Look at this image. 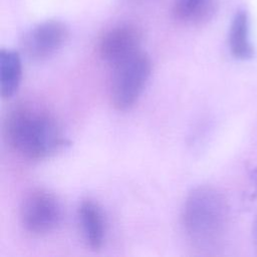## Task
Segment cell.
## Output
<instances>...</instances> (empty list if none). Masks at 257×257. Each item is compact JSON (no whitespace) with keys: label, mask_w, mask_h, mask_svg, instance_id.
I'll use <instances>...</instances> for the list:
<instances>
[{"label":"cell","mask_w":257,"mask_h":257,"mask_svg":"<svg viewBox=\"0 0 257 257\" xmlns=\"http://www.w3.org/2000/svg\"><path fill=\"white\" fill-rule=\"evenodd\" d=\"M68 38L66 25L58 20H46L31 28L21 42L22 51L32 60H43L58 51Z\"/></svg>","instance_id":"obj_5"},{"label":"cell","mask_w":257,"mask_h":257,"mask_svg":"<svg viewBox=\"0 0 257 257\" xmlns=\"http://www.w3.org/2000/svg\"><path fill=\"white\" fill-rule=\"evenodd\" d=\"M78 217L86 244L94 251L99 250L105 239V221L97 203L83 200L78 208Z\"/></svg>","instance_id":"obj_7"},{"label":"cell","mask_w":257,"mask_h":257,"mask_svg":"<svg viewBox=\"0 0 257 257\" xmlns=\"http://www.w3.org/2000/svg\"><path fill=\"white\" fill-rule=\"evenodd\" d=\"M3 134L7 144L29 160L49 158L67 143L62 130L47 110L32 103H20L5 116Z\"/></svg>","instance_id":"obj_1"},{"label":"cell","mask_w":257,"mask_h":257,"mask_svg":"<svg viewBox=\"0 0 257 257\" xmlns=\"http://www.w3.org/2000/svg\"><path fill=\"white\" fill-rule=\"evenodd\" d=\"M22 75L21 58L17 51L0 50V89L3 98H10L18 89Z\"/></svg>","instance_id":"obj_8"},{"label":"cell","mask_w":257,"mask_h":257,"mask_svg":"<svg viewBox=\"0 0 257 257\" xmlns=\"http://www.w3.org/2000/svg\"><path fill=\"white\" fill-rule=\"evenodd\" d=\"M229 47L232 55L238 59H248L253 55L249 38V20L246 11L238 10L229 29Z\"/></svg>","instance_id":"obj_9"},{"label":"cell","mask_w":257,"mask_h":257,"mask_svg":"<svg viewBox=\"0 0 257 257\" xmlns=\"http://www.w3.org/2000/svg\"><path fill=\"white\" fill-rule=\"evenodd\" d=\"M208 3L209 0H176L174 14L181 20H198L206 14Z\"/></svg>","instance_id":"obj_10"},{"label":"cell","mask_w":257,"mask_h":257,"mask_svg":"<svg viewBox=\"0 0 257 257\" xmlns=\"http://www.w3.org/2000/svg\"><path fill=\"white\" fill-rule=\"evenodd\" d=\"M182 222L192 246L204 253L222 247L229 225V207L224 196L208 186L190 192L183 208Z\"/></svg>","instance_id":"obj_2"},{"label":"cell","mask_w":257,"mask_h":257,"mask_svg":"<svg viewBox=\"0 0 257 257\" xmlns=\"http://www.w3.org/2000/svg\"><path fill=\"white\" fill-rule=\"evenodd\" d=\"M61 218L60 202L55 195L46 190H33L21 203V224L32 235L41 236L51 233L59 225Z\"/></svg>","instance_id":"obj_4"},{"label":"cell","mask_w":257,"mask_h":257,"mask_svg":"<svg viewBox=\"0 0 257 257\" xmlns=\"http://www.w3.org/2000/svg\"><path fill=\"white\" fill-rule=\"evenodd\" d=\"M151 71V59L143 50L113 65L109 95L114 108L126 110L138 101Z\"/></svg>","instance_id":"obj_3"},{"label":"cell","mask_w":257,"mask_h":257,"mask_svg":"<svg viewBox=\"0 0 257 257\" xmlns=\"http://www.w3.org/2000/svg\"><path fill=\"white\" fill-rule=\"evenodd\" d=\"M253 237H254V242H255V245H256V248H257V219L254 223V227H253Z\"/></svg>","instance_id":"obj_11"},{"label":"cell","mask_w":257,"mask_h":257,"mask_svg":"<svg viewBox=\"0 0 257 257\" xmlns=\"http://www.w3.org/2000/svg\"><path fill=\"white\" fill-rule=\"evenodd\" d=\"M141 32L132 25H119L107 30L98 43L100 57L112 66L141 49Z\"/></svg>","instance_id":"obj_6"}]
</instances>
